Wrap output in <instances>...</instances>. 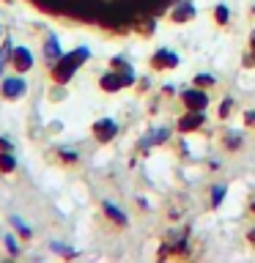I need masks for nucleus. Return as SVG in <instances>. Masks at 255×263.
<instances>
[{
    "mask_svg": "<svg viewBox=\"0 0 255 263\" xmlns=\"http://www.w3.org/2000/svg\"><path fill=\"white\" fill-rule=\"evenodd\" d=\"M217 20H220V22L228 20V8H217Z\"/></svg>",
    "mask_w": 255,
    "mask_h": 263,
    "instance_id": "nucleus-10",
    "label": "nucleus"
},
{
    "mask_svg": "<svg viewBox=\"0 0 255 263\" xmlns=\"http://www.w3.org/2000/svg\"><path fill=\"white\" fill-rule=\"evenodd\" d=\"M0 167H3V170H11V167H14V159H11V156H0Z\"/></svg>",
    "mask_w": 255,
    "mask_h": 263,
    "instance_id": "nucleus-9",
    "label": "nucleus"
},
{
    "mask_svg": "<svg viewBox=\"0 0 255 263\" xmlns=\"http://www.w3.org/2000/svg\"><path fill=\"white\" fill-rule=\"evenodd\" d=\"M96 132H99V137H102V140H110L113 132H115V123L113 121H102V123H96Z\"/></svg>",
    "mask_w": 255,
    "mask_h": 263,
    "instance_id": "nucleus-5",
    "label": "nucleus"
},
{
    "mask_svg": "<svg viewBox=\"0 0 255 263\" xmlns=\"http://www.w3.org/2000/svg\"><path fill=\"white\" fill-rule=\"evenodd\" d=\"M184 102H187L189 110H203V107H206V96L195 93V90H184Z\"/></svg>",
    "mask_w": 255,
    "mask_h": 263,
    "instance_id": "nucleus-2",
    "label": "nucleus"
},
{
    "mask_svg": "<svg viewBox=\"0 0 255 263\" xmlns=\"http://www.w3.org/2000/svg\"><path fill=\"white\" fill-rule=\"evenodd\" d=\"M14 63H16V69H30V66H33V58H30V52H28V49H16V52H14Z\"/></svg>",
    "mask_w": 255,
    "mask_h": 263,
    "instance_id": "nucleus-4",
    "label": "nucleus"
},
{
    "mask_svg": "<svg viewBox=\"0 0 255 263\" xmlns=\"http://www.w3.org/2000/svg\"><path fill=\"white\" fill-rule=\"evenodd\" d=\"M104 209H107V214H110V217H113L115 222H126V219H123V214H121L118 209H115V205H110V203H107Z\"/></svg>",
    "mask_w": 255,
    "mask_h": 263,
    "instance_id": "nucleus-7",
    "label": "nucleus"
},
{
    "mask_svg": "<svg viewBox=\"0 0 255 263\" xmlns=\"http://www.w3.org/2000/svg\"><path fill=\"white\" fill-rule=\"evenodd\" d=\"M3 93L6 96H22L25 93V82L22 80H6L3 82Z\"/></svg>",
    "mask_w": 255,
    "mask_h": 263,
    "instance_id": "nucleus-3",
    "label": "nucleus"
},
{
    "mask_svg": "<svg viewBox=\"0 0 255 263\" xmlns=\"http://www.w3.org/2000/svg\"><path fill=\"white\" fill-rule=\"evenodd\" d=\"M121 82H123V80H118V77H104V80H102V85H104L107 90H118V88H121Z\"/></svg>",
    "mask_w": 255,
    "mask_h": 263,
    "instance_id": "nucleus-6",
    "label": "nucleus"
},
{
    "mask_svg": "<svg viewBox=\"0 0 255 263\" xmlns=\"http://www.w3.org/2000/svg\"><path fill=\"white\" fill-rule=\"evenodd\" d=\"M47 55H49V58H55V55H58V41H55V39H49V41H47Z\"/></svg>",
    "mask_w": 255,
    "mask_h": 263,
    "instance_id": "nucleus-8",
    "label": "nucleus"
},
{
    "mask_svg": "<svg viewBox=\"0 0 255 263\" xmlns=\"http://www.w3.org/2000/svg\"><path fill=\"white\" fill-rule=\"evenodd\" d=\"M85 58H88V49H77L74 55L63 58V61H61V69L55 71V77H58V80H66L74 69H77V63H80V61H85Z\"/></svg>",
    "mask_w": 255,
    "mask_h": 263,
    "instance_id": "nucleus-1",
    "label": "nucleus"
}]
</instances>
